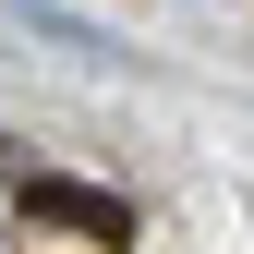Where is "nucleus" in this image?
<instances>
[{"label": "nucleus", "mask_w": 254, "mask_h": 254, "mask_svg": "<svg viewBox=\"0 0 254 254\" xmlns=\"http://www.w3.org/2000/svg\"><path fill=\"white\" fill-rule=\"evenodd\" d=\"M24 218H49V230H73V242H133V206L97 194V182H61V170L24 182Z\"/></svg>", "instance_id": "1"}, {"label": "nucleus", "mask_w": 254, "mask_h": 254, "mask_svg": "<svg viewBox=\"0 0 254 254\" xmlns=\"http://www.w3.org/2000/svg\"><path fill=\"white\" fill-rule=\"evenodd\" d=\"M0 157H12V145H0Z\"/></svg>", "instance_id": "2"}]
</instances>
